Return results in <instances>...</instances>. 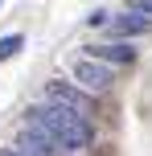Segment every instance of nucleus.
<instances>
[{
	"mask_svg": "<svg viewBox=\"0 0 152 156\" xmlns=\"http://www.w3.org/2000/svg\"><path fill=\"white\" fill-rule=\"evenodd\" d=\"M29 123L41 127V132H49L62 148H70V152L90 144V123H87V115H78V111H70V107H58V103L33 107V111H29Z\"/></svg>",
	"mask_w": 152,
	"mask_h": 156,
	"instance_id": "1",
	"label": "nucleus"
},
{
	"mask_svg": "<svg viewBox=\"0 0 152 156\" xmlns=\"http://www.w3.org/2000/svg\"><path fill=\"white\" fill-rule=\"evenodd\" d=\"M12 152H16V156H58V152H62V144H58L49 132H41V127L25 123V132L16 136Z\"/></svg>",
	"mask_w": 152,
	"mask_h": 156,
	"instance_id": "2",
	"label": "nucleus"
},
{
	"mask_svg": "<svg viewBox=\"0 0 152 156\" xmlns=\"http://www.w3.org/2000/svg\"><path fill=\"white\" fill-rule=\"evenodd\" d=\"M45 94H49V103H58V107H70V111H78V115H90V107H95V103H90L82 90H74V86H66V82H49V86H45Z\"/></svg>",
	"mask_w": 152,
	"mask_h": 156,
	"instance_id": "3",
	"label": "nucleus"
},
{
	"mask_svg": "<svg viewBox=\"0 0 152 156\" xmlns=\"http://www.w3.org/2000/svg\"><path fill=\"white\" fill-rule=\"evenodd\" d=\"M74 78H78L87 90H107V86H111V70H107L103 62H95V58L74 62Z\"/></svg>",
	"mask_w": 152,
	"mask_h": 156,
	"instance_id": "4",
	"label": "nucleus"
},
{
	"mask_svg": "<svg viewBox=\"0 0 152 156\" xmlns=\"http://www.w3.org/2000/svg\"><path fill=\"white\" fill-rule=\"evenodd\" d=\"M111 29L128 37V33H144V29H152V21H148V16H140V12H128V16H115Z\"/></svg>",
	"mask_w": 152,
	"mask_h": 156,
	"instance_id": "5",
	"label": "nucleus"
},
{
	"mask_svg": "<svg viewBox=\"0 0 152 156\" xmlns=\"http://www.w3.org/2000/svg\"><path fill=\"white\" fill-rule=\"evenodd\" d=\"M90 54H95V58H103V62H132V58H136L128 45H95Z\"/></svg>",
	"mask_w": 152,
	"mask_h": 156,
	"instance_id": "6",
	"label": "nucleus"
},
{
	"mask_svg": "<svg viewBox=\"0 0 152 156\" xmlns=\"http://www.w3.org/2000/svg\"><path fill=\"white\" fill-rule=\"evenodd\" d=\"M21 45H25L21 33H12V37H0V62H8L12 54H21Z\"/></svg>",
	"mask_w": 152,
	"mask_h": 156,
	"instance_id": "7",
	"label": "nucleus"
},
{
	"mask_svg": "<svg viewBox=\"0 0 152 156\" xmlns=\"http://www.w3.org/2000/svg\"><path fill=\"white\" fill-rule=\"evenodd\" d=\"M128 8H132V12H148V16H152V0H128Z\"/></svg>",
	"mask_w": 152,
	"mask_h": 156,
	"instance_id": "8",
	"label": "nucleus"
},
{
	"mask_svg": "<svg viewBox=\"0 0 152 156\" xmlns=\"http://www.w3.org/2000/svg\"><path fill=\"white\" fill-rule=\"evenodd\" d=\"M0 156H16V152H12V148H8V152H0Z\"/></svg>",
	"mask_w": 152,
	"mask_h": 156,
	"instance_id": "9",
	"label": "nucleus"
}]
</instances>
